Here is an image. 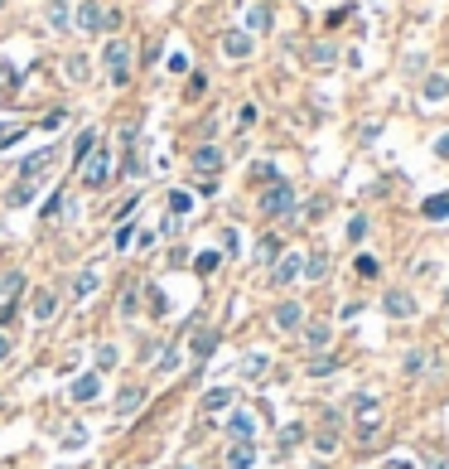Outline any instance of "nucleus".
Instances as JSON below:
<instances>
[{
	"label": "nucleus",
	"instance_id": "nucleus-10",
	"mask_svg": "<svg viewBox=\"0 0 449 469\" xmlns=\"http://www.w3.org/2000/svg\"><path fill=\"white\" fill-rule=\"evenodd\" d=\"M193 169H198V174H217V169H222V150H217V145H198V150H193Z\"/></svg>",
	"mask_w": 449,
	"mask_h": 469
},
{
	"label": "nucleus",
	"instance_id": "nucleus-30",
	"mask_svg": "<svg viewBox=\"0 0 449 469\" xmlns=\"http://www.w3.org/2000/svg\"><path fill=\"white\" fill-rule=\"evenodd\" d=\"M377 436H382V416H368V421L358 426V441L368 445V441H377Z\"/></svg>",
	"mask_w": 449,
	"mask_h": 469
},
{
	"label": "nucleus",
	"instance_id": "nucleus-16",
	"mask_svg": "<svg viewBox=\"0 0 449 469\" xmlns=\"http://www.w3.org/2000/svg\"><path fill=\"white\" fill-rule=\"evenodd\" d=\"M387 315H392V320H406V315H416V300H411L406 290H392V295H387Z\"/></svg>",
	"mask_w": 449,
	"mask_h": 469
},
{
	"label": "nucleus",
	"instance_id": "nucleus-13",
	"mask_svg": "<svg viewBox=\"0 0 449 469\" xmlns=\"http://www.w3.org/2000/svg\"><path fill=\"white\" fill-rule=\"evenodd\" d=\"M256 465V445L251 441H232V450H227V469H251Z\"/></svg>",
	"mask_w": 449,
	"mask_h": 469
},
{
	"label": "nucleus",
	"instance_id": "nucleus-8",
	"mask_svg": "<svg viewBox=\"0 0 449 469\" xmlns=\"http://www.w3.org/2000/svg\"><path fill=\"white\" fill-rule=\"evenodd\" d=\"M227 436H232V441H256V416L251 412H232L227 416Z\"/></svg>",
	"mask_w": 449,
	"mask_h": 469
},
{
	"label": "nucleus",
	"instance_id": "nucleus-29",
	"mask_svg": "<svg viewBox=\"0 0 449 469\" xmlns=\"http://www.w3.org/2000/svg\"><path fill=\"white\" fill-rule=\"evenodd\" d=\"M324 271H329V256H324V252H314V256L305 261V276H309V281H324Z\"/></svg>",
	"mask_w": 449,
	"mask_h": 469
},
{
	"label": "nucleus",
	"instance_id": "nucleus-14",
	"mask_svg": "<svg viewBox=\"0 0 449 469\" xmlns=\"http://www.w3.org/2000/svg\"><path fill=\"white\" fill-rule=\"evenodd\" d=\"M421 97L425 102H445L449 97V73H430V78L421 83Z\"/></svg>",
	"mask_w": 449,
	"mask_h": 469
},
{
	"label": "nucleus",
	"instance_id": "nucleus-46",
	"mask_svg": "<svg viewBox=\"0 0 449 469\" xmlns=\"http://www.w3.org/2000/svg\"><path fill=\"white\" fill-rule=\"evenodd\" d=\"M430 469H449V465H445V460H435V465H430Z\"/></svg>",
	"mask_w": 449,
	"mask_h": 469
},
{
	"label": "nucleus",
	"instance_id": "nucleus-22",
	"mask_svg": "<svg viewBox=\"0 0 449 469\" xmlns=\"http://www.w3.org/2000/svg\"><path fill=\"white\" fill-rule=\"evenodd\" d=\"M92 150H97V131H82V136L73 140V160H78V165H82V160H87Z\"/></svg>",
	"mask_w": 449,
	"mask_h": 469
},
{
	"label": "nucleus",
	"instance_id": "nucleus-28",
	"mask_svg": "<svg viewBox=\"0 0 449 469\" xmlns=\"http://www.w3.org/2000/svg\"><path fill=\"white\" fill-rule=\"evenodd\" d=\"M63 68H68V83H87V58H82V54H73Z\"/></svg>",
	"mask_w": 449,
	"mask_h": 469
},
{
	"label": "nucleus",
	"instance_id": "nucleus-42",
	"mask_svg": "<svg viewBox=\"0 0 449 469\" xmlns=\"http://www.w3.org/2000/svg\"><path fill=\"white\" fill-rule=\"evenodd\" d=\"M251 179H261V184H275V169H271V165H251Z\"/></svg>",
	"mask_w": 449,
	"mask_h": 469
},
{
	"label": "nucleus",
	"instance_id": "nucleus-6",
	"mask_svg": "<svg viewBox=\"0 0 449 469\" xmlns=\"http://www.w3.org/2000/svg\"><path fill=\"white\" fill-rule=\"evenodd\" d=\"M29 315H34L39 324H49V320H58V290H49V286H39V290L29 295Z\"/></svg>",
	"mask_w": 449,
	"mask_h": 469
},
{
	"label": "nucleus",
	"instance_id": "nucleus-3",
	"mask_svg": "<svg viewBox=\"0 0 449 469\" xmlns=\"http://www.w3.org/2000/svg\"><path fill=\"white\" fill-rule=\"evenodd\" d=\"M78 174H82V189H102L106 179H111V150H92L78 165Z\"/></svg>",
	"mask_w": 449,
	"mask_h": 469
},
{
	"label": "nucleus",
	"instance_id": "nucleus-41",
	"mask_svg": "<svg viewBox=\"0 0 449 469\" xmlns=\"http://www.w3.org/2000/svg\"><path fill=\"white\" fill-rule=\"evenodd\" d=\"M20 136H25V126H0V145H15Z\"/></svg>",
	"mask_w": 449,
	"mask_h": 469
},
{
	"label": "nucleus",
	"instance_id": "nucleus-48",
	"mask_svg": "<svg viewBox=\"0 0 449 469\" xmlns=\"http://www.w3.org/2000/svg\"><path fill=\"white\" fill-rule=\"evenodd\" d=\"M314 469H329V465H314Z\"/></svg>",
	"mask_w": 449,
	"mask_h": 469
},
{
	"label": "nucleus",
	"instance_id": "nucleus-36",
	"mask_svg": "<svg viewBox=\"0 0 449 469\" xmlns=\"http://www.w3.org/2000/svg\"><path fill=\"white\" fill-rule=\"evenodd\" d=\"M368 237V218H353L348 222V242H363Z\"/></svg>",
	"mask_w": 449,
	"mask_h": 469
},
{
	"label": "nucleus",
	"instance_id": "nucleus-26",
	"mask_svg": "<svg viewBox=\"0 0 449 469\" xmlns=\"http://www.w3.org/2000/svg\"><path fill=\"white\" fill-rule=\"evenodd\" d=\"M334 58H339V49H334V44H314V49H309V63H314V68H329Z\"/></svg>",
	"mask_w": 449,
	"mask_h": 469
},
{
	"label": "nucleus",
	"instance_id": "nucleus-17",
	"mask_svg": "<svg viewBox=\"0 0 449 469\" xmlns=\"http://www.w3.org/2000/svg\"><path fill=\"white\" fill-rule=\"evenodd\" d=\"M49 165H53V150H39V155H29L25 165H20V179H39Z\"/></svg>",
	"mask_w": 449,
	"mask_h": 469
},
{
	"label": "nucleus",
	"instance_id": "nucleus-4",
	"mask_svg": "<svg viewBox=\"0 0 449 469\" xmlns=\"http://www.w3.org/2000/svg\"><path fill=\"white\" fill-rule=\"evenodd\" d=\"M290 208H295V189L285 184V179H275V184L261 193V213L266 218H285Z\"/></svg>",
	"mask_w": 449,
	"mask_h": 469
},
{
	"label": "nucleus",
	"instance_id": "nucleus-31",
	"mask_svg": "<svg viewBox=\"0 0 449 469\" xmlns=\"http://www.w3.org/2000/svg\"><path fill=\"white\" fill-rule=\"evenodd\" d=\"M131 237H135V222H121V227H116V237H111V247L126 252V247H131Z\"/></svg>",
	"mask_w": 449,
	"mask_h": 469
},
{
	"label": "nucleus",
	"instance_id": "nucleus-38",
	"mask_svg": "<svg viewBox=\"0 0 449 469\" xmlns=\"http://www.w3.org/2000/svg\"><path fill=\"white\" fill-rule=\"evenodd\" d=\"M150 315H169V300H164V290H150Z\"/></svg>",
	"mask_w": 449,
	"mask_h": 469
},
{
	"label": "nucleus",
	"instance_id": "nucleus-50",
	"mask_svg": "<svg viewBox=\"0 0 449 469\" xmlns=\"http://www.w3.org/2000/svg\"><path fill=\"white\" fill-rule=\"evenodd\" d=\"M0 5H5V0H0Z\"/></svg>",
	"mask_w": 449,
	"mask_h": 469
},
{
	"label": "nucleus",
	"instance_id": "nucleus-49",
	"mask_svg": "<svg viewBox=\"0 0 449 469\" xmlns=\"http://www.w3.org/2000/svg\"><path fill=\"white\" fill-rule=\"evenodd\" d=\"M445 329H449V320H445Z\"/></svg>",
	"mask_w": 449,
	"mask_h": 469
},
{
	"label": "nucleus",
	"instance_id": "nucleus-27",
	"mask_svg": "<svg viewBox=\"0 0 449 469\" xmlns=\"http://www.w3.org/2000/svg\"><path fill=\"white\" fill-rule=\"evenodd\" d=\"M256 261H261V266L280 261V242H275V237H261V247H256Z\"/></svg>",
	"mask_w": 449,
	"mask_h": 469
},
{
	"label": "nucleus",
	"instance_id": "nucleus-39",
	"mask_svg": "<svg viewBox=\"0 0 449 469\" xmlns=\"http://www.w3.org/2000/svg\"><path fill=\"white\" fill-rule=\"evenodd\" d=\"M97 368H116V349H111V344L97 349Z\"/></svg>",
	"mask_w": 449,
	"mask_h": 469
},
{
	"label": "nucleus",
	"instance_id": "nucleus-43",
	"mask_svg": "<svg viewBox=\"0 0 449 469\" xmlns=\"http://www.w3.org/2000/svg\"><path fill=\"white\" fill-rule=\"evenodd\" d=\"M10 349H15V339H10V329H0V363L10 358Z\"/></svg>",
	"mask_w": 449,
	"mask_h": 469
},
{
	"label": "nucleus",
	"instance_id": "nucleus-34",
	"mask_svg": "<svg viewBox=\"0 0 449 469\" xmlns=\"http://www.w3.org/2000/svg\"><path fill=\"white\" fill-rule=\"evenodd\" d=\"M406 373H411V378H421V373H425V354H421V349L406 354Z\"/></svg>",
	"mask_w": 449,
	"mask_h": 469
},
{
	"label": "nucleus",
	"instance_id": "nucleus-19",
	"mask_svg": "<svg viewBox=\"0 0 449 469\" xmlns=\"http://www.w3.org/2000/svg\"><path fill=\"white\" fill-rule=\"evenodd\" d=\"M222 407H232V387H212V392H203V412H222Z\"/></svg>",
	"mask_w": 449,
	"mask_h": 469
},
{
	"label": "nucleus",
	"instance_id": "nucleus-2",
	"mask_svg": "<svg viewBox=\"0 0 449 469\" xmlns=\"http://www.w3.org/2000/svg\"><path fill=\"white\" fill-rule=\"evenodd\" d=\"M73 20H78L82 34H102V29H116V20H121V15H116V10H106L102 0H82Z\"/></svg>",
	"mask_w": 449,
	"mask_h": 469
},
{
	"label": "nucleus",
	"instance_id": "nucleus-15",
	"mask_svg": "<svg viewBox=\"0 0 449 469\" xmlns=\"http://www.w3.org/2000/svg\"><path fill=\"white\" fill-rule=\"evenodd\" d=\"M97 383H102L97 373H82L78 383L68 387V392H73V402H97V392H102V387H97Z\"/></svg>",
	"mask_w": 449,
	"mask_h": 469
},
{
	"label": "nucleus",
	"instance_id": "nucleus-44",
	"mask_svg": "<svg viewBox=\"0 0 449 469\" xmlns=\"http://www.w3.org/2000/svg\"><path fill=\"white\" fill-rule=\"evenodd\" d=\"M116 310H121V315H135V290H126V295H121V305H116Z\"/></svg>",
	"mask_w": 449,
	"mask_h": 469
},
{
	"label": "nucleus",
	"instance_id": "nucleus-37",
	"mask_svg": "<svg viewBox=\"0 0 449 469\" xmlns=\"http://www.w3.org/2000/svg\"><path fill=\"white\" fill-rule=\"evenodd\" d=\"M217 261H222V256H217V252H203V256H198V261H193V266H198V271H203V276H208V271H217Z\"/></svg>",
	"mask_w": 449,
	"mask_h": 469
},
{
	"label": "nucleus",
	"instance_id": "nucleus-9",
	"mask_svg": "<svg viewBox=\"0 0 449 469\" xmlns=\"http://www.w3.org/2000/svg\"><path fill=\"white\" fill-rule=\"evenodd\" d=\"M295 276H305V256H280V261H275V271H271L275 286H290Z\"/></svg>",
	"mask_w": 449,
	"mask_h": 469
},
{
	"label": "nucleus",
	"instance_id": "nucleus-47",
	"mask_svg": "<svg viewBox=\"0 0 449 469\" xmlns=\"http://www.w3.org/2000/svg\"><path fill=\"white\" fill-rule=\"evenodd\" d=\"M174 469H193V465H174Z\"/></svg>",
	"mask_w": 449,
	"mask_h": 469
},
{
	"label": "nucleus",
	"instance_id": "nucleus-18",
	"mask_svg": "<svg viewBox=\"0 0 449 469\" xmlns=\"http://www.w3.org/2000/svg\"><path fill=\"white\" fill-rule=\"evenodd\" d=\"M246 29H251V34H266V29H271V5H251V10H246Z\"/></svg>",
	"mask_w": 449,
	"mask_h": 469
},
{
	"label": "nucleus",
	"instance_id": "nucleus-32",
	"mask_svg": "<svg viewBox=\"0 0 449 469\" xmlns=\"http://www.w3.org/2000/svg\"><path fill=\"white\" fill-rule=\"evenodd\" d=\"M49 25L53 29H68V5H63V0H53V5H49Z\"/></svg>",
	"mask_w": 449,
	"mask_h": 469
},
{
	"label": "nucleus",
	"instance_id": "nucleus-35",
	"mask_svg": "<svg viewBox=\"0 0 449 469\" xmlns=\"http://www.w3.org/2000/svg\"><path fill=\"white\" fill-rule=\"evenodd\" d=\"M300 441H305V426H285V431H280V445H285V450L300 445Z\"/></svg>",
	"mask_w": 449,
	"mask_h": 469
},
{
	"label": "nucleus",
	"instance_id": "nucleus-40",
	"mask_svg": "<svg viewBox=\"0 0 449 469\" xmlns=\"http://www.w3.org/2000/svg\"><path fill=\"white\" fill-rule=\"evenodd\" d=\"M169 208H174V213H188V208H193V198H188V193H169Z\"/></svg>",
	"mask_w": 449,
	"mask_h": 469
},
{
	"label": "nucleus",
	"instance_id": "nucleus-23",
	"mask_svg": "<svg viewBox=\"0 0 449 469\" xmlns=\"http://www.w3.org/2000/svg\"><path fill=\"white\" fill-rule=\"evenodd\" d=\"M421 213H425V218H449V193H435V198H425Z\"/></svg>",
	"mask_w": 449,
	"mask_h": 469
},
{
	"label": "nucleus",
	"instance_id": "nucleus-25",
	"mask_svg": "<svg viewBox=\"0 0 449 469\" xmlns=\"http://www.w3.org/2000/svg\"><path fill=\"white\" fill-rule=\"evenodd\" d=\"M29 198H34V179H20V184L10 189V198H5V203H10V208H20V203H29Z\"/></svg>",
	"mask_w": 449,
	"mask_h": 469
},
{
	"label": "nucleus",
	"instance_id": "nucleus-12",
	"mask_svg": "<svg viewBox=\"0 0 449 469\" xmlns=\"http://www.w3.org/2000/svg\"><path fill=\"white\" fill-rule=\"evenodd\" d=\"M329 339H334V324H324V320H314V324H305V349H309V354H319V349H329Z\"/></svg>",
	"mask_w": 449,
	"mask_h": 469
},
{
	"label": "nucleus",
	"instance_id": "nucleus-5",
	"mask_svg": "<svg viewBox=\"0 0 449 469\" xmlns=\"http://www.w3.org/2000/svg\"><path fill=\"white\" fill-rule=\"evenodd\" d=\"M271 324H275L280 334L305 329V305H300V300H280L275 310H271Z\"/></svg>",
	"mask_w": 449,
	"mask_h": 469
},
{
	"label": "nucleus",
	"instance_id": "nucleus-7",
	"mask_svg": "<svg viewBox=\"0 0 449 469\" xmlns=\"http://www.w3.org/2000/svg\"><path fill=\"white\" fill-rule=\"evenodd\" d=\"M251 49H256V44H251L246 29H227V34H222V54L227 58H251Z\"/></svg>",
	"mask_w": 449,
	"mask_h": 469
},
{
	"label": "nucleus",
	"instance_id": "nucleus-24",
	"mask_svg": "<svg viewBox=\"0 0 449 469\" xmlns=\"http://www.w3.org/2000/svg\"><path fill=\"white\" fill-rule=\"evenodd\" d=\"M353 266H358V276H363V281H377V276H382V261H377V256H368V252H363Z\"/></svg>",
	"mask_w": 449,
	"mask_h": 469
},
{
	"label": "nucleus",
	"instance_id": "nucleus-20",
	"mask_svg": "<svg viewBox=\"0 0 449 469\" xmlns=\"http://www.w3.org/2000/svg\"><path fill=\"white\" fill-rule=\"evenodd\" d=\"M97 271H78V276H73V300H87V295H92V290H97Z\"/></svg>",
	"mask_w": 449,
	"mask_h": 469
},
{
	"label": "nucleus",
	"instance_id": "nucleus-1",
	"mask_svg": "<svg viewBox=\"0 0 449 469\" xmlns=\"http://www.w3.org/2000/svg\"><path fill=\"white\" fill-rule=\"evenodd\" d=\"M102 63H106V78H111L116 87L131 83V44H126V39H106Z\"/></svg>",
	"mask_w": 449,
	"mask_h": 469
},
{
	"label": "nucleus",
	"instance_id": "nucleus-45",
	"mask_svg": "<svg viewBox=\"0 0 449 469\" xmlns=\"http://www.w3.org/2000/svg\"><path fill=\"white\" fill-rule=\"evenodd\" d=\"M435 155H440V160H449V136H440V140H435Z\"/></svg>",
	"mask_w": 449,
	"mask_h": 469
},
{
	"label": "nucleus",
	"instance_id": "nucleus-21",
	"mask_svg": "<svg viewBox=\"0 0 449 469\" xmlns=\"http://www.w3.org/2000/svg\"><path fill=\"white\" fill-rule=\"evenodd\" d=\"M188 349H193V358L203 363V358H208V354H212V349H217V334H212V329L193 334V344H188Z\"/></svg>",
	"mask_w": 449,
	"mask_h": 469
},
{
	"label": "nucleus",
	"instance_id": "nucleus-33",
	"mask_svg": "<svg viewBox=\"0 0 449 469\" xmlns=\"http://www.w3.org/2000/svg\"><path fill=\"white\" fill-rule=\"evenodd\" d=\"M261 373H266V358H261V354L241 358V378H261Z\"/></svg>",
	"mask_w": 449,
	"mask_h": 469
},
{
	"label": "nucleus",
	"instance_id": "nucleus-11",
	"mask_svg": "<svg viewBox=\"0 0 449 469\" xmlns=\"http://www.w3.org/2000/svg\"><path fill=\"white\" fill-rule=\"evenodd\" d=\"M140 407H145V387H140V383H131L121 397H116V416H135Z\"/></svg>",
	"mask_w": 449,
	"mask_h": 469
}]
</instances>
